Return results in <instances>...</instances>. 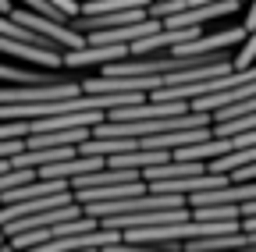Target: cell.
<instances>
[{
  "label": "cell",
  "instance_id": "obj_8",
  "mask_svg": "<svg viewBox=\"0 0 256 252\" xmlns=\"http://www.w3.org/2000/svg\"><path fill=\"white\" fill-rule=\"evenodd\" d=\"M256 60V32L249 36V43H242V53L235 57V71H249Z\"/></svg>",
  "mask_w": 256,
  "mask_h": 252
},
{
  "label": "cell",
  "instance_id": "obj_3",
  "mask_svg": "<svg viewBox=\"0 0 256 252\" xmlns=\"http://www.w3.org/2000/svg\"><path fill=\"white\" fill-rule=\"evenodd\" d=\"M132 57V46H89L78 53H64V68H89V64H121V60Z\"/></svg>",
  "mask_w": 256,
  "mask_h": 252
},
{
  "label": "cell",
  "instance_id": "obj_5",
  "mask_svg": "<svg viewBox=\"0 0 256 252\" xmlns=\"http://www.w3.org/2000/svg\"><path fill=\"white\" fill-rule=\"evenodd\" d=\"M139 7H150V4H142V0H96V4H82V14L100 18V14H124Z\"/></svg>",
  "mask_w": 256,
  "mask_h": 252
},
{
  "label": "cell",
  "instance_id": "obj_10",
  "mask_svg": "<svg viewBox=\"0 0 256 252\" xmlns=\"http://www.w3.org/2000/svg\"><path fill=\"white\" fill-rule=\"evenodd\" d=\"M104 252H182V249H153V245H128V242H121V245H110Z\"/></svg>",
  "mask_w": 256,
  "mask_h": 252
},
{
  "label": "cell",
  "instance_id": "obj_9",
  "mask_svg": "<svg viewBox=\"0 0 256 252\" xmlns=\"http://www.w3.org/2000/svg\"><path fill=\"white\" fill-rule=\"evenodd\" d=\"M18 139H25V124H22V121L0 124V142H18Z\"/></svg>",
  "mask_w": 256,
  "mask_h": 252
},
{
  "label": "cell",
  "instance_id": "obj_6",
  "mask_svg": "<svg viewBox=\"0 0 256 252\" xmlns=\"http://www.w3.org/2000/svg\"><path fill=\"white\" fill-rule=\"evenodd\" d=\"M246 132H256V114L228 121V124H214V139H235V135H246Z\"/></svg>",
  "mask_w": 256,
  "mask_h": 252
},
{
  "label": "cell",
  "instance_id": "obj_11",
  "mask_svg": "<svg viewBox=\"0 0 256 252\" xmlns=\"http://www.w3.org/2000/svg\"><path fill=\"white\" fill-rule=\"evenodd\" d=\"M18 153H25V139H18V142H0V160H14Z\"/></svg>",
  "mask_w": 256,
  "mask_h": 252
},
{
  "label": "cell",
  "instance_id": "obj_7",
  "mask_svg": "<svg viewBox=\"0 0 256 252\" xmlns=\"http://www.w3.org/2000/svg\"><path fill=\"white\" fill-rule=\"evenodd\" d=\"M249 114H256V96L252 100H242V103H235L228 110H217L214 114V124H228V121H238V117H249Z\"/></svg>",
  "mask_w": 256,
  "mask_h": 252
},
{
  "label": "cell",
  "instance_id": "obj_2",
  "mask_svg": "<svg viewBox=\"0 0 256 252\" xmlns=\"http://www.w3.org/2000/svg\"><path fill=\"white\" fill-rule=\"evenodd\" d=\"M0 78L14 89H43V85H68V82H78L72 71H22V68H11V64H0Z\"/></svg>",
  "mask_w": 256,
  "mask_h": 252
},
{
  "label": "cell",
  "instance_id": "obj_12",
  "mask_svg": "<svg viewBox=\"0 0 256 252\" xmlns=\"http://www.w3.org/2000/svg\"><path fill=\"white\" fill-rule=\"evenodd\" d=\"M242 28H246V36H252V32H256V4L249 7V14H246V25H242Z\"/></svg>",
  "mask_w": 256,
  "mask_h": 252
},
{
  "label": "cell",
  "instance_id": "obj_1",
  "mask_svg": "<svg viewBox=\"0 0 256 252\" xmlns=\"http://www.w3.org/2000/svg\"><path fill=\"white\" fill-rule=\"evenodd\" d=\"M185 114H192L188 103H153V100H146L139 107L114 110L107 121H114V124H139V121H168V117H185Z\"/></svg>",
  "mask_w": 256,
  "mask_h": 252
},
{
  "label": "cell",
  "instance_id": "obj_4",
  "mask_svg": "<svg viewBox=\"0 0 256 252\" xmlns=\"http://www.w3.org/2000/svg\"><path fill=\"white\" fill-rule=\"evenodd\" d=\"M232 11H238V0H214V4H196L192 11H185V14H178V18H168L164 21V28H200L203 21H210V18H224V14H232Z\"/></svg>",
  "mask_w": 256,
  "mask_h": 252
}]
</instances>
